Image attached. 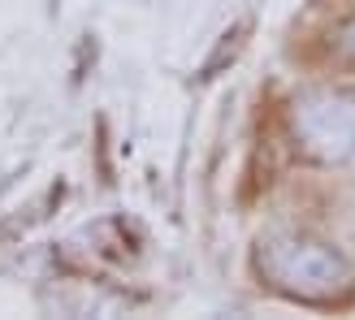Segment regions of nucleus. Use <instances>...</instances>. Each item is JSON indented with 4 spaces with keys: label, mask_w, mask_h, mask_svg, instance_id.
Returning a JSON list of instances; mask_svg holds the SVG:
<instances>
[{
    "label": "nucleus",
    "mask_w": 355,
    "mask_h": 320,
    "mask_svg": "<svg viewBox=\"0 0 355 320\" xmlns=\"http://www.w3.org/2000/svg\"><path fill=\"white\" fill-rule=\"evenodd\" d=\"M260 269H269L277 286L304 299H334L351 281L347 264L321 242H269V251H260Z\"/></svg>",
    "instance_id": "obj_1"
}]
</instances>
